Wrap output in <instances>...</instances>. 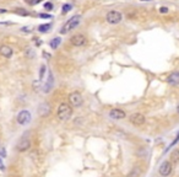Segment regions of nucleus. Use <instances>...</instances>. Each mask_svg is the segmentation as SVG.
<instances>
[{
	"label": "nucleus",
	"mask_w": 179,
	"mask_h": 177,
	"mask_svg": "<svg viewBox=\"0 0 179 177\" xmlns=\"http://www.w3.org/2000/svg\"><path fill=\"white\" fill-rule=\"evenodd\" d=\"M73 116V107L66 103V102H62L60 105L58 106V109H56V117L59 121L62 122H66L69 121Z\"/></svg>",
	"instance_id": "nucleus-1"
},
{
	"label": "nucleus",
	"mask_w": 179,
	"mask_h": 177,
	"mask_svg": "<svg viewBox=\"0 0 179 177\" xmlns=\"http://www.w3.org/2000/svg\"><path fill=\"white\" fill-rule=\"evenodd\" d=\"M80 20H81V16H80V15H75V16H73L71 19H69V20L65 22V25L62 27L60 35H65V33H68L69 31H71V29H74V28L80 23Z\"/></svg>",
	"instance_id": "nucleus-2"
},
{
	"label": "nucleus",
	"mask_w": 179,
	"mask_h": 177,
	"mask_svg": "<svg viewBox=\"0 0 179 177\" xmlns=\"http://www.w3.org/2000/svg\"><path fill=\"white\" fill-rule=\"evenodd\" d=\"M31 120H32V114H31V112L27 111V109L20 111L17 113V116H16V122L20 126H27L29 122H31Z\"/></svg>",
	"instance_id": "nucleus-3"
},
{
	"label": "nucleus",
	"mask_w": 179,
	"mask_h": 177,
	"mask_svg": "<svg viewBox=\"0 0 179 177\" xmlns=\"http://www.w3.org/2000/svg\"><path fill=\"white\" fill-rule=\"evenodd\" d=\"M31 145H32L31 139L27 138V137H22L16 144V150L19 153H26L31 149Z\"/></svg>",
	"instance_id": "nucleus-4"
},
{
	"label": "nucleus",
	"mask_w": 179,
	"mask_h": 177,
	"mask_svg": "<svg viewBox=\"0 0 179 177\" xmlns=\"http://www.w3.org/2000/svg\"><path fill=\"white\" fill-rule=\"evenodd\" d=\"M69 100V105L73 107V108H79L81 105H82V95L77 91H74L69 95L68 97Z\"/></svg>",
	"instance_id": "nucleus-5"
},
{
	"label": "nucleus",
	"mask_w": 179,
	"mask_h": 177,
	"mask_svg": "<svg viewBox=\"0 0 179 177\" xmlns=\"http://www.w3.org/2000/svg\"><path fill=\"white\" fill-rule=\"evenodd\" d=\"M106 20L108 23H112V25H117L122 20H123V15L119 12V11H115V10H112V11H108L107 15H106Z\"/></svg>",
	"instance_id": "nucleus-6"
},
{
	"label": "nucleus",
	"mask_w": 179,
	"mask_h": 177,
	"mask_svg": "<svg viewBox=\"0 0 179 177\" xmlns=\"http://www.w3.org/2000/svg\"><path fill=\"white\" fill-rule=\"evenodd\" d=\"M129 122L135 127H141L146 122V117L141 113H133L129 116Z\"/></svg>",
	"instance_id": "nucleus-7"
},
{
	"label": "nucleus",
	"mask_w": 179,
	"mask_h": 177,
	"mask_svg": "<svg viewBox=\"0 0 179 177\" xmlns=\"http://www.w3.org/2000/svg\"><path fill=\"white\" fill-rule=\"evenodd\" d=\"M172 171H173V165H172V162H171L169 160H164V161L161 164L160 168H158V173H160L162 177H168V176L172 173Z\"/></svg>",
	"instance_id": "nucleus-8"
},
{
	"label": "nucleus",
	"mask_w": 179,
	"mask_h": 177,
	"mask_svg": "<svg viewBox=\"0 0 179 177\" xmlns=\"http://www.w3.org/2000/svg\"><path fill=\"white\" fill-rule=\"evenodd\" d=\"M109 117L112 118V120L120 121V120L127 118V113H125V111H123L120 108H113V109L109 111Z\"/></svg>",
	"instance_id": "nucleus-9"
},
{
	"label": "nucleus",
	"mask_w": 179,
	"mask_h": 177,
	"mask_svg": "<svg viewBox=\"0 0 179 177\" xmlns=\"http://www.w3.org/2000/svg\"><path fill=\"white\" fill-rule=\"evenodd\" d=\"M70 42L75 47H82L86 43V37L83 35H81V33H77V35H74L70 38Z\"/></svg>",
	"instance_id": "nucleus-10"
},
{
	"label": "nucleus",
	"mask_w": 179,
	"mask_h": 177,
	"mask_svg": "<svg viewBox=\"0 0 179 177\" xmlns=\"http://www.w3.org/2000/svg\"><path fill=\"white\" fill-rule=\"evenodd\" d=\"M50 111H52V107H50V105L48 102H43V103H41L38 106V114L41 117H43V118L47 117V116H49Z\"/></svg>",
	"instance_id": "nucleus-11"
},
{
	"label": "nucleus",
	"mask_w": 179,
	"mask_h": 177,
	"mask_svg": "<svg viewBox=\"0 0 179 177\" xmlns=\"http://www.w3.org/2000/svg\"><path fill=\"white\" fill-rule=\"evenodd\" d=\"M53 85H54V76H53V73L49 71V73H48V79H47V81H46V84H44V86H43V91H44L46 94L50 92V90L53 88Z\"/></svg>",
	"instance_id": "nucleus-12"
},
{
	"label": "nucleus",
	"mask_w": 179,
	"mask_h": 177,
	"mask_svg": "<svg viewBox=\"0 0 179 177\" xmlns=\"http://www.w3.org/2000/svg\"><path fill=\"white\" fill-rule=\"evenodd\" d=\"M0 54H2L4 58H11L12 54H14V50L8 44H3V46H0Z\"/></svg>",
	"instance_id": "nucleus-13"
},
{
	"label": "nucleus",
	"mask_w": 179,
	"mask_h": 177,
	"mask_svg": "<svg viewBox=\"0 0 179 177\" xmlns=\"http://www.w3.org/2000/svg\"><path fill=\"white\" fill-rule=\"evenodd\" d=\"M167 81H168V84H171V85H173V86L179 85V71H173V73H171V74L168 75V78H167Z\"/></svg>",
	"instance_id": "nucleus-14"
},
{
	"label": "nucleus",
	"mask_w": 179,
	"mask_h": 177,
	"mask_svg": "<svg viewBox=\"0 0 179 177\" xmlns=\"http://www.w3.org/2000/svg\"><path fill=\"white\" fill-rule=\"evenodd\" d=\"M169 161L172 162V165L179 162V149H174V150L171 153V155H169Z\"/></svg>",
	"instance_id": "nucleus-15"
},
{
	"label": "nucleus",
	"mask_w": 179,
	"mask_h": 177,
	"mask_svg": "<svg viewBox=\"0 0 179 177\" xmlns=\"http://www.w3.org/2000/svg\"><path fill=\"white\" fill-rule=\"evenodd\" d=\"M141 167L140 166H134V167H131V170H130V172L128 173V177H140L141 176Z\"/></svg>",
	"instance_id": "nucleus-16"
},
{
	"label": "nucleus",
	"mask_w": 179,
	"mask_h": 177,
	"mask_svg": "<svg viewBox=\"0 0 179 177\" xmlns=\"http://www.w3.org/2000/svg\"><path fill=\"white\" fill-rule=\"evenodd\" d=\"M50 28H52V25L50 23H43V25H39L38 26V31L41 33H47Z\"/></svg>",
	"instance_id": "nucleus-17"
},
{
	"label": "nucleus",
	"mask_w": 179,
	"mask_h": 177,
	"mask_svg": "<svg viewBox=\"0 0 179 177\" xmlns=\"http://www.w3.org/2000/svg\"><path fill=\"white\" fill-rule=\"evenodd\" d=\"M60 42H62L60 38H59V37H55V38H53V41L50 42V47H52L53 49H56V48L59 47V44H60Z\"/></svg>",
	"instance_id": "nucleus-18"
},
{
	"label": "nucleus",
	"mask_w": 179,
	"mask_h": 177,
	"mask_svg": "<svg viewBox=\"0 0 179 177\" xmlns=\"http://www.w3.org/2000/svg\"><path fill=\"white\" fill-rule=\"evenodd\" d=\"M70 10H73V5L71 4H64L63 8H62V14H68Z\"/></svg>",
	"instance_id": "nucleus-19"
},
{
	"label": "nucleus",
	"mask_w": 179,
	"mask_h": 177,
	"mask_svg": "<svg viewBox=\"0 0 179 177\" xmlns=\"http://www.w3.org/2000/svg\"><path fill=\"white\" fill-rule=\"evenodd\" d=\"M137 155L139 156H141V158H146V155H147V150L145 149V148H139V150H137Z\"/></svg>",
	"instance_id": "nucleus-20"
},
{
	"label": "nucleus",
	"mask_w": 179,
	"mask_h": 177,
	"mask_svg": "<svg viewBox=\"0 0 179 177\" xmlns=\"http://www.w3.org/2000/svg\"><path fill=\"white\" fill-rule=\"evenodd\" d=\"M178 140H179V133H178V134H177V137H175V138H174V140H173V141H172V143H171V144H169V145H168V146H167V149H166V150H164V153H166V151H167V150H168V149H171V148H172V146H173V145H175V144H177V143H178Z\"/></svg>",
	"instance_id": "nucleus-21"
},
{
	"label": "nucleus",
	"mask_w": 179,
	"mask_h": 177,
	"mask_svg": "<svg viewBox=\"0 0 179 177\" xmlns=\"http://www.w3.org/2000/svg\"><path fill=\"white\" fill-rule=\"evenodd\" d=\"M46 70H47L46 65H44V64H42V65H41V70H39V80H42V79H43V76H44V74H46Z\"/></svg>",
	"instance_id": "nucleus-22"
},
{
	"label": "nucleus",
	"mask_w": 179,
	"mask_h": 177,
	"mask_svg": "<svg viewBox=\"0 0 179 177\" xmlns=\"http://www.w3.org/2000/svg\"><path fill=\"white\" fill-rule=\"evenodd\" d=\"M15 12L19 14V15H21V16H27V15H28V12H27L25 9H16Z\"/></svg>",
	"instance_id": "nucleus-23"
},
{
	"label": "nucleus",
	"mask_w": 179,
	"mask_h": 177,
	"mask_svg": "<svg viewBox=\"0 0 179 177\" xmlns=\"http://www.w3.org/2000/svg\"><path fill=\"white\" fill-rule=\"evenodd\" d=\"M26 55H27L28 58H33V57H35V52H33L31 48H27V50H26Z\"/></svg>",
	"instance_id": "nucleus-24"
},
{
	"label": "nucleus",
	"mask_w": 179,
	"mask_h": 177,
	"mask_svg": "<svg viewBox=\"0 0 179 177\" xmlns=\"http://www.w3.org/2000/svg\"><path fill=\"white\" fill-rule=\"evenodd\" d=\"M44 9L46 10H52L53 9V4L52 3H46L44 4Z\"/></svg>",
	"instance_id": "nucleus-25"
},
{
	"label": "nucleus",
	"mask_w": 179,
	"mask_h": 177,
	"mask_svg": "<svg viewBox=\"0 0 179 177\" xmlns=\"http://www.w3.org/2000/svg\"><path fill=\"white\" fill-rule=\"evenodd\" d=\"M160 12H161V14H167V12H168V8L161 6V8H160Z\"/></svg>",
	"instance_id": "nucleus-26"
},
{
	"label": "nucleus",
	"mask_w": 179,
	"mask_h": 177,
	"mask_svg": "<svg viewBox=\"0 0 179 177\" xmlns=\"http://www.w3.org/2000/svg\"><path fill=\"white\" fill-rule=\"evenodd\" d=\"M0 158H5V149L4 148H0Z\"/></svg>",
	"instance_id": "nucleus-27"
},
{
	"label": "nucleus",
	"mask_w": 179,
	"mask_h": 177,
	"mask_svg": "<svg viewBox=\"0 0 179 177\" xmlns=\"http://www.w3.org/2000/svg\"><path fill=\"white\" fill-rule=\"evenodd\" d=\"M39 17H42V19H50L52 16L49 14H39Z\"/></svg>",
	"instance_id": "nucleus-28"
},
{
	"label": "nucleus",
	"mask_w": 179,
	"mask_h": 177,
	"mask_svg": "<svg viewBox=\"0 0 179 177\" xmlns=\"http://www.w3.org/2000/svg\"><path fill=\"white\" fill-rule=\"evenodd\" d=\"M0 170L2 171H4L5 170V165H4V162H3V159L0 158Z\"/></svg>",
	"instance_id": "nucleus-29"
},
{
	"label": "nucleus",
	"mask_w": 179,
	"mask_h": 177,
	"mask_svg": "<svg viewBox=\"0 0 179 177\" xmlns=\"http://www.w3.org/2000/svg\"><path fill=\"white\" fill-rule=\"evenodd\" d=\"M38 3H41V0H33V2L28 3V4H29V5H36V4H38Z\"/></svg>",
	"instance_id": "nucleus-30"
},
{
	"label": "nucleus",
	"mask_w": 179,
	"mask_h": 177,
	"mask_svg": "<svg viewBox=\"0 0 179 177\" xmlns=\"http://www.w3.org/2000/svg\"><path fill=\"white\" fill-rule=\"evenodd\" d=\"M21 31H25V32H29V28L28 27H22Z\"/></svg>",
	"instance_id": "nucleus-31"
},
{
	"label": "nucleus",
	"mask_w": 179,
	"mask_h": 177,
	"mask_svg": "<svg viewBox=\"0 0 179 177\" xmlns=\"http://www.w3.org/2000/svg\"><path fill=\"white\" fill-rule=\"evenodd\" d=\"M5 12H6L5 9H0V14H5Z\"/></svg>",
	"instance_id": "nucleus-32"
},
{
	"label": "nucleus",
	"mask_w": 179,
	"mask_h": 177,
	"mask_svg": "<svg viewBox=\"0 0 179 177\" xmlns=\"http://www.w3.org/2000/svg\"><path fill=\"white\" fill-rule=\"evenodd\" d=\"M177 112H178V113H179V105H178V106H177Z\"/></svg>",
	"instance_id": "nucleus-33"
},
{
	"label": "nucleus",
	"mask_w": 179,
	"mask_h": 177,
	"mask_svg": "<svg viewBox=\"0 0 179 177\" xmlns=\"http://www.w3.org/2000/svg\"><path fill=\"white\" fill-rule=\"evenodd\" d=\"M0 148H2V141H0Z\"/></svg>",
	"instance_id": "nucleus-34"
}]
</instances>
